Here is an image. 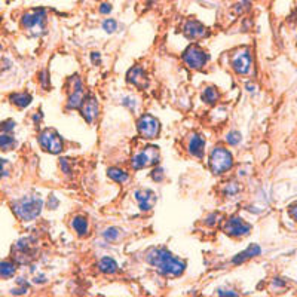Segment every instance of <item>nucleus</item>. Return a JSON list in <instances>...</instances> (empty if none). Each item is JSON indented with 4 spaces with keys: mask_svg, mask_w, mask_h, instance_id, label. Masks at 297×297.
Returning a JSON list of instances; mask_svg holds the SVG:
<instances>
[{
    "mask_svg": "<svg viewBox=\"0 0 297 297\" xmlns=\"http://www.w3.org/2000/svg\"><path fill=\"white\" fill-rule=\"evenodd\" d=\"M57 205H58V201H57V199H55V198H54V196L51 195V198H49V204H48V207L51 208V209H54V208L57 207Z\"/></svg>",
    "mask_w": 297,
    "mask_h": 297,
    "instance_id": "34",
    "label": "nucleus"
},
{
    "mask_svg": "<svg viewBox=\"0 0 297 297\" xmlns=\"http://www.w3.org/2000/svg\"><path fill=\"white\" fill-rule=\"evenodd\" d=\"M187 150L192 155L193 158L202 159L204 156V150H205V140L202 135L199 134H192L187 140Z\"/></svg>",
    "mask_w": 297,
    "mask_h": 297,
    "instance_id": "16",
    "label": "nucleus"
},
{
    "mask_svg": "<svg viewBox=\"0 0 297 297\" xmlns=\"http://www.w3.org/2000/svg\"><path fill=\"white\" fill-rule=\"evenodd\" d=\"M152 178H153L155 181H161V180L163 178L162 168H156V169H153V171H152Z\"/></svg>",
    "mask_w": 297,
    "mask_h": 297,
    "instance_id": "30",
    "label": "nucleus"
},
{
    "mask_svg": "<svg viewBox=\"0 0 297 297\" xmlns=\"http://www.w3.org/2000/svg\"><path fill=\"white\" fill-rule=\"evenodd\" d=\"M61 163V169L67 174V173H72V169H70V163H69V159H61L59 161Z\"/></svg>",
    "mask_w": 297,
    "mask_h": 297,
    "instance_id": "32",
    "label": "nucleus"
},
{
    "mask_svg": "<svg viewBox=\"0 0 297 297\" xmlns=\"http://www.w3.org/2000/svg\"><path fill=\"white\" fill-rule=\"evenodd\" d=\"M290 214H291V217H293V219L297 222V204H294V205H291V207H290Z\"/></svg>",
    "mask_w": 297,
    "mask_h": 297,
    "instance_id": "36",
    "label": "nucleus"
},
{
    "mask_svg": "<svg viewBox=\"0 0 297 297\" xmlns=\"http://www.w3.org/2000/svg\"><path fill=\"white\" fill-rule=\"evenodd\" d=\"M123 104L125 105H130L131 109H134L135 107V100H133V98H123Z\"/></svg>",
    "mask_w": 297,
    "mask_h": 297,
    "instance_id": "37",
    "label": "nucleus"
},
{
    "mask_svg": "<svg viewBox=\"0 0 297 297\" xmlns=\"http://www.w3.org/2000/svg\"><path fill=\"white\" fill-rule=\"evenodd\" d=\"M107 176L116 183H126L130 180V174L126 171L120 169V168H109Z\"/></svg>",
    "mask_w": 297,
    "mask_h": 297,
    "instance_id": "21",
    "label": "nucleus"
},
{
    "mask_svg": "<svg viewBox=\"0 0 297 297\" xmlns=\"http://www.w3.org/2000/svg\"><path fill=\"white\" fill-rule=\"evenodd\" d=\"M209 169L216 174L220 176L223 173L229 171L234 166V156L232 153L224 147H216L209 153Z\"/></svg>",
    "mask_w": 297,
    "mask_h": 297,
    "instance_id": "3",
    "label": "nucleus"
},
{
    "mask_svg": "<svg viewBox=\"0 0 297 297\" xmlns=\"http://www.w3.org/2000/svg\"><path fill=\"white\" fill-rule=\"evenodd\" d=\"M15 144H16V141L11 134H0V148L2 150H12Z\"/></svg>",
    "mask_w": 297,
    "mask_h": 297,
    "instance_id": "24",
    "label": "nucleus"
},
{
    "mask_svg": "<svg viewBox=\"0 0 297 297\" xmlns=\"http://www.w3.org/2000/svg\"><path fill=\"white\" fill-rule=\"evenodd\" d=\"M118 29V23L115 21V19H112V18H107V19H104L103 21V30L105 33H109V34H112V33H115Z\"/></svg>",
    "mask_w": 297,
    "mask_h": 297,
    "instance_id": "26",
    "label": "nucleus"
},
{
    "mask_svg": "<svg viewBox=\"0 0 297 297\" xmlns=\"http://www.w3.org/2000/svg\"><path fill=\"white\" fill-rule=\"evenodd\" d=\"M146 260L148 265L156 267V270L163 277H180L184 269L186 263L176 257L173 252L166 248H152L146 254Z\"/></svg>",
    "mask_w": 297,
    "mask_h": 297,
    "instance_id": "1",
    "label": "nucleus"
},
{
    "mask_svg": "<svg viewBox=\"0 0 297 297\" xmlns=\"http://www.w3.org/2000/svg\"><path fill=\"white\" fill-rule=\"evenodd\" d=\"M262 252V248L257 245V244H251L245 251L239 252L238 256H235L234 259H232V263L234 265H241V263H244V262H247V260H250L252 257H256V256H259Z\"/></svg>",
    "mask_w": 297,
    "mask_h": 297,
    "instance_id": "17",
    "label": "nucleus"
},
{
    "mask_svg": "<svg viewBox=\"0 0 297 297\" xmlns=\"http://www.w3.org/2000/svg\"><path fill=\"white\" fill-rule=\"evenodd\" d=\"M40 83H42L44 88H49V77H48V72L46 70H44L40 73Z\"/></svg>",
    "mask_w": 297,
    "mask_h": 297,
    "instance_id": "31",
    "label": "nucleus"
},
{
    "mask_svg": "<svg viewBox=\"0 0 297 297\" xmlns=\"http://www.w3.org/2000/svg\"><path fill=\"white\" fill-rule=\"evenodd\" d=\"M46 23V11L45 9H33L23 15L21 26L29 31L31 36H40L45 33Z\"/></svg>",
    "mask_w": 297,
    "mask_h": 297,
    "instance_id": "4",
    "label": "nucleus"
},
{
    "mask_svg": "<svg viewBox=\"0 0 297 297\" xmlns=\"http://www.w3.org/2000/svg\"><path fill=\"white\" fill-rule=\"evenodd\" d=\"M31 95L27 92H18V94H12L11 95V101L18 105V107H27L31 103Z\"/></svg>",
    "mask_w": 297,
    "mask_h": 297,
    "instance_id": "23",
    "label": "nucleus"
},
{
    "mask_svg": "<svg viewBox=\"0 0 297 297\" xmlns=\"http://www.w3.org/2000/svg\"><path fill=\"white\" fill-rule=\"evenodd\" d=\"M100 12L101 14H110L112 12V6H110V3H103L101 6H100Z\"/></svg>",
    "mask_w": 297,
    "mask_h": 297,
    "instance_id": "33",
    "label": "nucleus"
},
{
    "mask_svg": "<svg viewBox=\"0 0 297 297\" xmlns=\"http://www.w3.org/2000/svg\"><path fill=\"white\" fill-rule=\"evenodd\" d=\"M72 227L79 237H85L88 234V220L82 216H76L72 222Z\"/></svg>",
    "mask_w": 297,
    "mask_h": 297,
    "instance_id": "18",
    "label": "nucleus"
},
{
    "mask_svg": "<svg viewBox=\"0 0 297 297\" xmlns=\"http://www.w3.org/2000/svg\"><path fill=\"white\" fill-rule=\"evenodd\" d=\"M183 33L187 39H192V40H199V39H204L209 34L208 29L199 21L196 19H189L186 21L184 27H183Z\"/></svg>",
    "mask_w": 297,
    "mask_h": 297,
    "instance_id": "12",
    "label": "nucleus"
},
{
    "mask_svg": "<svg viewBox=\"0 0 297 297\" xmlns=\"http://www.w3.org/2000/svg\"><path fill=\"white\" fill-rule=\"evenodd\" d=\"M69 87L72 88V92H70L69 100H67V109H70V110L79 109L82 101H83V85H82L80 77L73 76L69 80Z\"/></svg>",
    "mask_w": 297,
    "mask_h": 297,
    "instance_id": "10",
    "label": "nucleus"
},
{
    "mask_svg": "<svg viewBox=\"0 0 297 297\" xmlns=\"http://www.w3.org/2000/svg\"><path fill=\"white\" fill-rule=\"evenodd\" d=\"M252 58L248 49L241 48L232 54V67L238 74H248L251 70Z\"/></svg>",
    "mask_w": 297,
    "mask_h": 297,
    "instance_id": "9",
    "label": "nucleus"
},
{
    "mask_svg": "<svg viewBox=\"0 0 297 297\" xmlns=\"http://www.w3.org/2000/svg\"><path fill=\"white\" fill-rule=\"evenodd\" d=\"M80 112H82V116L85 118L88 123H94L95 119L98 118V115H100L98 101L94 97L88 95L87 98H83V101L80 104Z\"/></svg>",
    "mask_w": 297,
    "mask_h": 297,
    "instance_id": "13",
    "label": "nucleus"
},
{
    "mask_svg": "<svg viewBox=\"0 0 297 297\" xmlns=\"http://www.w3.org/2000/svg\"><path fill=\"white\" fill-rule=\"evenodd\" d=\"M137 131L143 138H158L161 134V122L152 115H143L137 122Z\"/></svg>",
    "mask_w": 297,
    "mask_h": 297,
    "instance_id": "8",
    "label": "nucleus"
},
{
    "mask_svg": "<svg viewBox=\"0 0 297 297\" xmlns=\"http://www.w3.org/2000/svg\"><path fill=\"white\" fill-rule=\"evenodd\" d=\"M6 165L8 162L5 159H0V177L3 176V173H6Z\"/></svg>",
    "mask_w": 297,
    "mask_h": 297,
    "instance_id": "35",
    "label": "nucleus"
},
{
    "mask_svg": "<svg viewBox=\"0 0 297 297\" xmlns=\"http://www.w3.org/2000/svg\"><path fill=\"white\" fill-rule=\"evenodd\" d=\"M224 192L227 196H234V195H237L239 192V186H238V183H229V186L224 189Z\"/></svg>",
    "mask_w": 297,
    "mask_h": 297,
    "instance_id": "28",
    "label": "nucleus"
},
{
    "mask_svg": "<svg viewBox=\"0 0 297 297\" xmlns=\"http://www.w3.org/2000/svg\"><path fill=\"white\" fill-rule=\"evenodd\" d=\"M161 161V153L159 148L155 146H147L144 147L141 152H137L131 159V166L133 169H143L147 166H155L158 165Z\"/></svg>",
    "mask_w": 297,
    "mask_h": 297,
    "instance_id": "5",
    "label": "nucleus"
},
{
    "mask_svg": "<svg viewBox=\"0 0 297 297\" xmlns=\"http://www.w3.org/2000/svg\"><path fill=\"white\" fill-rule=\"evenodd\" d=\"M15 128V123L12 120H6V122H3L2 125H0V131H5V133H9V131H12Z\"/></svg>",
    "mask_w": 297,
    "mask_h": 297,
    "instance_id": "29",
    "label": "nucleus"
},
{
    "mask_svg": "<svg viewBox=\"0 0 297 297\" xmlns=\"http://www.w3.org/2000/svg\"><path fill=\"white\" fill-rule=\"evenodd\" d=\"M120 235V230L118 227H107L103 232V237L107 239V241H116Z\"/></svg>",
    "mask_w": 297,
    "mask_h": 297,
    "instance_id": "25",
    "label": "nucleus"
},
{
    "mask_svg": "<svg viewBox=\"0 0 297 297\" xmlns=\"http://www.w3.org/2000/svg\"><path fill=\"white\" fill-rule=\"evenodd\" d=\"M37 140H39L40 147L44 148L45 152H49V153H54V155H58L64 148L62 138L59 137V134L57 131H54L51 128L44 130L42 133L39 134Z\"/></svg>",
    "mask_w": 297,
    "mask_h": 297,
    "instance_id": "6",
    "label": "nucleus"
},
{
    "mask_svg": "<svg viewBox=\"0 0 297 297\" xmlns=\"http://www.w3.org/2000/svg\"><path fill=\"white\" fill-rule=\"evenodd\" d=\"M126 79L130 83H133L135 87H138L140 89H146L148 87V77L146 72L140 67V66H134L133 69L126 74Z\"/></svg>",
    "mask_w": 297,
    "mask_h": 297,
    "instance_id": "15",
    "label": "nucleus"
},
{
    "mask_svg": "<svg viewBox=\"0 0 297 297\" xmlns=\"http://www.w3.org/2000/svg\"><path fill=\"white\" fill-rule=\"evenodd\" d=\"M134 198L141 211H150L156 204V195L150 189H138L134 192Z\"/></svg>",
    "mask_w": 297,
    "mask_h": 297,
    "instance_id": "14",
    "label": "nucleus"
},
{
    "mask_svg": "<svg viewBox=\"0 0 297 297\" xmlns=\"http://www.w3.org/2000/svg\"><path fill=\"white\" fill-rule=\"evenodd\" d=\"M98 269L103 272V273H116L118 272V263L112 259V257H103L100 262H98Z\"/></svg>",
    "mask_w": 297,
    "mask_h": 297,
    "instance_id": "19",
    "label": "nucleus"
},
{
    "mask_svg": "<svg viewBox=\"0 0 297 297\" xmlns=\"http://www.w3.org/2000/svg\"><path fill=\"white\" fill-rule=\"evenodd\" d=\"M251 230V224L244 222L241 217H230L224 224V232L230 237H245Z\"/></svg>",
    "mask_w": 297,
    "mask_h": 297,
    "instance_id": "11",
    "label": "nucleus"
},
{
    "mask_svg": "<svg viewBox=\"0 0 297 297\" xmlns=\"http://www.w3.org/2000/svg\"><path fill=\"white\" fill-rule=\"evenodd\" d=\"M241 140H242V137H241V134L237 133V131H232V133H229L226 135V141L230 144V146H237L241 143Z\"/></svg>",
    "mask_w": 297,
    "mask_h": 297,
    "instance_id": "27",
    "label": "nucleus"
},
{
    "mask_svg": "<svg viewBox=\"0 0 297 297\" xmlns=\"http://www.w3.org/2000/svg\"><path fill=\"white\" fill-rule=\"evenodd\" d=\"M208 59H209V55L198 45H190L183 52V61L193 70H201L207 64Z\"/></svg>",
    "mask_w": 297,
    "mask_h": 297,
    "instance_id": "7",
    "label": "nucleus"
},
{
    "mask_svg": "<svg viewBox=\"0 0 297 297\" xmlns=\"http://www.w3.org/2000/svg\"><path fill=\"white\" fill-rule=\"evenodd\" d=\"M219 294H222V296H237V293H234V291H226V290H220Z\"/></svg>",
    "mask_w": 297,
    "mask_h": 297,
    "instance_id": "38",
    "label": "nucleus"
},
{
    "mask_svg": "<svg viewBox=\"0 0 297 297\" xmlns=\"http://www.w3.org/2000/svg\"><path fill=\"white\" fill-rule=\"evenodd\" d=\"M15 270L16 267L12 262H8V260H2L0 262V278H12L15 275Z\"/></svg>",
    "mask_w": 297,
    "mask_h": 297,
    "instance_id": "22",
    "label": "nucleus"
},
{
    "mask_svg": "<svg viewBox=\"0 0 297 297\" xmlns=\"http://www.w3.org/2000/svg\"><path fill=\"white\" fill-rule=\"evenodd\" d=\"M42 208H44V201L36 195H26L21 199L15 201L12 205L15 216L23 222L34 220L42 213Z\"/></svg>",
    "mask_w": 297,
    "mask_h": 297,
    "instance_id": "2",
    "label": "nucleus"
},
{
    "mask_svg": "<svg viewBox=\"0 0 297 297\" xmlns=\"http://www.w3.org/2000/svg\"><path fill=\"white\" fill-rule=\"evenodd\" d=\"M219 98H220V94H219V91L214 87H207V88L204 89V92H202V101L205 104L213 105V104H216L219 101Z\"/></svg>",
    "mask_w": 297,
    "mask_h": 297,
    "instance_id": "20",
    "label": "nucleus"
},
{
    "mask_svg": "<svg viewBox=\"0 0 297 297\" xmlns=\"http://www.w3.org/2000/svg\"><path fill=\"white\" fill-rule=\"evenodd\" d=\"M91 58H92V61L98 62V61H100V54H98V52H92V54H91Z\"/></svg>",
    "mask_w": 297,
    "mask_h": 297,
    "instance_id": "39",
    "label": "nucleus"
}]
</instances>
